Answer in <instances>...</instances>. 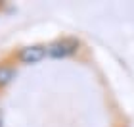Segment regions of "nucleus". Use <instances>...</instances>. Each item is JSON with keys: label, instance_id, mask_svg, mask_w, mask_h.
<instances>
[{"label": "nucleus", "instance_id": "2", "mask_svg": "<svg viewBox=\"0 0 134 127\" xmlns=\"http://www.w3.org/2000/svg\"><path fill=\"white\" fill-rule=\"evenodd\" d=\"M44 56H48V46L42 44H31L21 50V62L23 64H36Z\"/></svg>", "mask_w": 134, "mask_h": 127}, {"label": "nucleus", "instance_id": "1", "mask_svg": "<svg viewBox=\"0 0 134 127\" xmlns=\"http://www.w3.org/2000/svg\"><path fill=\"white\" fill-rule=\"evenodd\" d=\"M79 50L77 39H59L48 46V56L50 58H67Z\"/></svg>", "mask_w": 134, "mask_h": 127}, {"label": "nucleus", "instance_id": "3", "mask_svg": "<svg viewBox=\"0 0 134 127\" xmlns=\"http://www.w3.org/2000/svg\"><path fill=\"white\" fill-rule=\"evenodd\" d=\"M14 75H15V71L12 68H8V65H0V85L10 83L12 79H14Z\"/></svg>", "mask_w": 134, "mask_h": 127}]
</instances>
